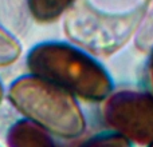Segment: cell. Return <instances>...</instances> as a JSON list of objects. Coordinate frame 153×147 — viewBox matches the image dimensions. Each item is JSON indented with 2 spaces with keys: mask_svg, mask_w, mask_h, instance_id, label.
Wrapping results in <instances>:
<instances>
[{
  "mask_svg": "<svg viewBox=\"0 0 153 147\" xmlns=\"http://www.w3.org/2000/svg\"><path fill=\"white\" fill-rule=\"evenodd\" d=\"M39 1L43 5V8H55L61 5L62 3H65L66 0H39Z\"/></svg>",
  "mask_w": 153,
  "mask_h": 147,
  "instance_id": "6da1fadb",
  "label": "cell"
}]
</instances>
